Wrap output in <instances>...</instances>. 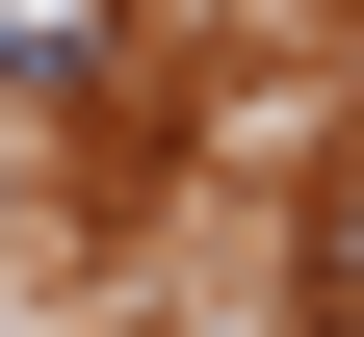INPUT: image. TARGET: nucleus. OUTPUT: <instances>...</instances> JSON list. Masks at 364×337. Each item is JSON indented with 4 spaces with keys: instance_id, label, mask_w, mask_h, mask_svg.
I'll list each match as a JSON object with an SVG mask.
<instances>
[{
    "instance_id": "2",
    "label": "nucleus",
    "mask_w": 364,
    "mask_h": 337,
    "mask_svg": "<svg viewBox=\"0 0 364 337\" xmlns=\"http://www.w3.org/2000/svg\"><path fill=\"white\" fill-rule=\"evenodd\" d=\"M312 311H364V182H338V208H312Z\"/></svg>"
},
{
    "instance_id": "1",
    "label": "nucleus",
    "mask_w": 364,
    "mask_h": 337,
    "mask_svg": "<svg viewBox=\"0 0 364 337\" xmlns=\"http://www.w3.org/2000/svg\"><path fill=\"white\" fill-rule=\"evenodd\" d=\"M0 78H26V104H105L130 78V0H0Z\"/></svg>"
}]
</instances>
